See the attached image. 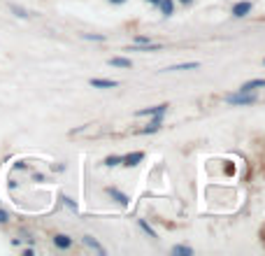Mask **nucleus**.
<instances>
[{
	"label": "nucleus",
	"mask_w": 265,
	"mask_h": 256,
	"mask_svg": "<svg viewBox=\"0 0 265 256\" xmlns=\"http://www.w3.org/2000/svg\"><path fill=\"white\" fill-rule=\"evenodd\" d=\"M147 2H152V5H159V0H147Z\"/></svg>",
	"instance_id": "23"
},
{
	"label": "nucleus",
	"mask_w": 265,
	"mask_h": 256,
	"mask_svg": "<svg viewBox=\"0 0 265 256\" xmlns=\"http://www.w3.org/2000/svg\"><path fill=\"white\" fill-rule=\"evenodd\" d=\"M121 163V156H107L105 158V166L107 168H114V166H119Z\"/></svg>",
	"instance_id": "17"
},
{
	"label": "nucleus",
	"mask_w": 265,
	"mask_h": 256,
	"mask_svg": "<svg viewBox=\"0 0 265 256\" xmlns=\"http://www.w3.org/2000/svg\"><path fill=\"white\" fill-rule=\"evenodd\" d=\"M179 2H182V5H191V2H193V0H179Z\"/></svg>",
	"instance_id": "22"
},
{
	"label": "nucleus",
	"mask_w": 265,
	"mask_h": 256,
	"mask_svg": "<svg viewBox=\"0 0 265 256\" xmlns=\"http://www.w3.org/2000/svg\"><path fill=\"white\" fill-rule=\"evenodd\" d=\"M84 40H91V42H105V35H93V33H84Z\"/></svg>",
	"instance_id": "16"
},
{
	"label": "nucleus",
	"mask_w": 265,
	"mask_h": 256,
	"mask_svg": "<svg viewBox=\"0 0 265 256\" xmlns=\"http://www.w3.org/2000/svg\"><path fill=\"white\" fill-rule=\"evenodd\" d=\"M144 158V154L142 151H130V154H126V156L121 158V163L126 168H135V166H140V161Z\"/></svg>",
	"instance_id": "5"
},
{
	"label": "nucleus",
	"mask_w": 265,
	"mask_h": 256,
	"mask_svg": "<svg viewBox=\"0 0 265 256\" xmlns=\"http://www.w3.org/2000/svg\"><path fill=\"white\" fill-rule=\"evenodd\" d=\"M156 7L160 9V14L163 16H170L172 14V9H174V2L172 0H159V5H156Z\"/></svg>",
	"instance_id": "11"
},
{
	"label": "nucleus",
	"mask_w": 265,
	"mask_h": 256,
	"mask_svg": "<svg viewBox=\"0 0 265 256\" xmlns=\"http://www.w3.org/2000/svg\"><path fill=\"white\" fill-rule=\"evenodd\" d=\"M251 7H254L251 0H240V2H235L233 5V16L235 19H244V16L251 12Z\"/></svg>",
	"instance_id": "2"
},
{
	"label": "nucleus",
	"mask_w": 265,
	"mask_h": 256,
	"mask_svg": "<svg viewBox=\"0 0 265 256\" xmlns=\"http://www.w3.org/2000/svg\"><path fill=\"white\" fill-rule=\"evenodd\" d=\"M160 126H163V114H156V117H154V119L149 121V124H147L140 133H142V135H152V133H159Z\"/></svg>",
	"instance_id": "3"
},
{
	"label": "nucleus",
	"mask_w": 265,
	"mask_h": 256,
	"mask_svg": "<svg viewBox=\"0 0 265 256\" xmlns=\"http://www.w3.org/2000/svg\"><path fill=\"white\" fill-rule=\"evenodd\" d=\"M2 221H7V212L0 210V224H2Z\"/></svg>",
	"instance_id": "20"
},
{
	"label": "nucleus",
	"mask_w": 265,
	"mask_h": 256,
	"mask_svg": "<svg viewBox=\"0 0 265 256\" xmlns=\"http://www.w3.org/2000/svg\"><path fill=\"white\" fill-rule=\"evenodd\" d=\"M82 240H84V245H89V247H91V249H96L98 254H105V247H103V245H100V242L96 240L93 235H84Z\"/></svg>",
	"instance_id": "9"
},
{
	"label": "nucleus",
	"mask_w": 265,
	"mask_h": 256,
	"mask_svg": "<svg viewBox=\"0 0 265 256\" xmlns=\"http://www.w3.org/2000/svg\"><path fill=\"white\" fill-rule=\"evenodd\" d=\"M172 254L191 256V254H193V249H191V247H184V245H174V247H172Z\"/></svg>",
	"instance_id": "14"
},
{
	"label": "nucleus",
	"mask_w": 265,
	"mask_h": 256,
	"mask_svg": "<svg viewBox=\"0 0 265 256\" xmlns=\"http://www.w3.org/2000/svg\"><path fill=\"white\" fill-rule=\"evenodd\" d=\"M53 245H56L58 249H70L72 247V238H70V235L58 233V235H53Z\"/></svg>",
	"instance_id": "6"
},
{
	"label": "nucleus",
	"mask_w": 265,
	"mask_h": 256,
	"mask_svg": "<svg viewBox=\"0 0 265 256\" xmlns=\"http://www.w3.org/2000/svg\"><path fill=\"white\" fill-rule=\"evenodd\" d=\"M109 65H112V68H130L133 63H130V59H123V56H114V59H109Z\"/></svg>",
	"instance_id": "13"
},
{
	"label": "nucleus",
	"mask_w": 265,
	"mask_h": 256,
	"mask_svg": "<svg viewBox=\"0 0 265 256\" xmlns=\"http://www.w3.org/2000/svg\"><path fill=\"white\" fill-rule=\"evenodd\" d=\"M107 196H112L119 205H128V196H126V193H121V191H116V189H112V187L107 189Z\"/></svg>",
	"instance_id": "10"
},
{
	"label": "nucleus",
	"mask_w": 265,
	"mask_h": 256,
	"mask_svg": "<svg viewBox=\"0 0 265 256\" xmlns=\"http://www.w3.org/2000/svg\"><path fill=\"white\" fill-rule=\"evenodd\" d=\"M91 86L96 89H114V86H119L116 79H91Z\"/></svg>",
	"instance_id": "8"
},
{
	"label": "nucleus",
	"mask_w": 265,
	"mask_h": 256,
	"mask_svg": "<svg viewBox=\"0 0 265 256\" xmlns=\"http://www.w3.org/2000/svg\"><path fill=\"white\" fill-rule=\"evenodd\" d=\"M107 2H112V5H123L126 0H107Z\"/></svg>",
	"instance_id": "21"
},
{
	"label": "nucleus",
	"mask_w": 265,
	"mask_h": 256,
	"mask_svg": "<svg viewBox=\"0 0 265 256\" xmlns=\"http://www.w3.org/2000/svg\"><path fill=\"white\" fill-rule=\"evenodd\" d=\"M135 45H152V40L147 35H135Z\"/></svg>",
	"instance_id": "18"
},
{
	"label": "nucleus",
	"mask_w": 265,
	"mask_h": 256,
	"mask_svg": "<svg viewBox=\"0 0 265 256\" xmlns=\"http://www.w3.org/2000/svg\"><path fill=\"white\" fill-rule=\"evenodd\" d=\"M198 63L196 61H189V63H179V65H170V68H165V72H177V70H196Z\"/></svg>",
	"instance_id": "12"
},
{
	"label": "nucleus",
	"mask_w": 265,
	"mask_h": 256,
	"mask_svg": "<svg viewBox=\"0 0 265 256\" xmlns=\"http://www.w3.org/2000/svg\"><path fill=\"white\" fill-rule=\"evenodd\" d=\"M167 103H163V105H154V107H147V110H137L135 117H156V114H165L167 112Z\"/></svg>",
	"instance_id": "4"
},
{
	"label": "nucleus",
	"mask_w": 265,
	"mask_h": 256,
	"mask_svg": "<svg viewBox=\"0 0 265 256\" xmlns=\"http://www.w3.org/2000/svg\"><path fill=\"white\" fill-rule=\"evenodd\" d=\"M12 12H14L16 16H28L26 14V9H21V7H16V5H12Z\"/></svg>",
	"instance_id": "19"
},
{
	"label": "nucleus",
	"mask_w": 265,
	"mask_h": 256,
	"mask_svg": "<svg viewBox=\"0 0 265 256\" xmlns=\"http://www.w3.org/2000/svg\"><path fill=\"white\" fill-rule=\"evenodd\" d=\"M223 100L228 105H251V103H256V93L254 91H237V93H228Z\"/></svg>",
	"instance_id": "1"
},
{
	"label": "nucleus",
	"mask_w": 265,
	"mask_h": 256,
	"mask_svg": "<svg viewBox=\"0 0 265 256\" xmlns=\"http://www.w3.org/2000/svg\"><path fill=\"white\" fill-rule=\"evenodd\" d=\"M263 63H265V61H263Z\"/></svg>",
	"instance_id": "24"
},
{
	"label": "nucleus",
	"mask_w": 265,
	"mask_h": 256,
	"mask_svg": "<svg viewBox=\"0 0 265 256\" xmlns=\"http://www.w3.org/2000/svg\"><path fill=\"white\" fill-rule=\"evenodd\" d=\"M263 86H265V79H249V82H244L237 91H256V89H263Z\"/></svg>",
	"instance_id": "7"
},
{
	"label": "nucleus",
	"mask_w": 265,
	"mask_h": 256,
	"mask_svg": "<svg viewBox=\"0 0 265 256\" xmlns=\"http://www.w3.org/2000/svg\"><path fill=\"white\" fill-rule=\"evenodd\" d=\"M137 224H140V228H142V231H144L147 235H149V238H156V233H154V228L149 226V224H147L144 219H137Z\"/></svg>",
	"instance_id": "15"
}]
</instances>
